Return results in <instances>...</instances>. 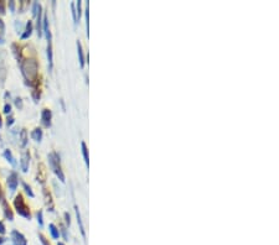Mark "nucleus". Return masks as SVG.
<instances>
[{
  "label": "nucleus",
  "mask_w": 279,
  "mask_h": 245,
  "mask_svg": "<svg viewBox=\"0 0 279 245\" xmlns=\"http://www.w3.org/2000/svg\"><path fill=\"white\" fill-rule=\"evenodd\" d=\"M0 14H5V2L0 1Z\"/></svg>",
  "instance_id": "cd10ccee"
},
{
  "label": "nucleus",
  "mask_w": 279,
  "mask_h": 245,
  "mask_svg": "<svg viewBox=\"0 0 279 245\" xmlns=\"http://www.w3.org/2000/svg\"><path fill=\"white\" fill-rule=\"evenodd\" d=\"M0 234H5V227L1 222H0Z\"/></svg>",
  "instance_id": "7c9ffc66"
},
{
  "label": "nucleus",
  "mask_w": 279,
  "mask_h": 245,
  "mask_svg": "<svg viewBox=\"0 0 279 245\" xmlns=\"http://www.w3.org/2000/svg\"><path fill=\"white\" fill-rule=\"evenodd\" d=\"M1 125H2V121H1V116H0V128H1Z\"/></svg>",
  "instance_id": "72a5a7b5"
},
{
  "label": "nucleus",
  "mask_w": 279,
  "mask_h": 245,
  "mask_svg": "<svg viewBox=\"0 0 279 245\" xmlns=\"http://www.w3.org/2000/svg\"><path fill=\"white\" fill-rule=\"evenodd\" d=\"M15 104H16V106H17L19 109H21V108H22V100H21L20 98L15 99Z\"/></svg>",
  "instance_id": "b1692460"
},
{
  "label": "nucleus",
  "mask_w": 279,
  "mask_h": 245,
  "mask_svg": "<svg viewBox=\"0 0 279 245\" xmlns=\"http://www.w3.org/2000/svg\"><path fill=\"white\" fill-rule=\"evenodd\" d=\"M7 121H6V124H7V126H11L12 124H14V118L12 116H7V119H6Z\"/></svg>",
  "instance_id": "bb28decb"
},
{
  "label": "nucleus",
  "mask_w": 279,
  "mask_h": 245,
  "mask_svg": "<svg viewBox=\"0 0 279 245\" xmlns=\"http://www.w3.org/2000/svg\"><path fill=\"white\" fill-rule=\"evenodd\" d=\"M9 7H10V10L14 12V11H15V1H12V0L9 1Z\"/></svg>",
  "instance_id": "c85d7f7f"
},
{
  "label": "nucleus",
  "mask_w": 279,
  "mask_h": 245,
  "mask_svg": "<svg viewBox=\"0 0 279 245\" xmlns=\"http://www.w3.org/2000/svg\"><path fill=\"white\" fill-rule=\"evenodd\" d=\"M26 144H27V133H26L25 129H22L21 133H20V145H21V147H25Z\"/></svg>",
  "instance_id": "2eb2a0df"
},
{
  "label": "nucleus",
  "mask_w": 279,
  "mask_h": 245,
  "mask_svg": "<svg viewBox=\"0 0 279 245\" xmlns=\"http://www.w3.org/2000/svg\"><path fill=\"white\" fill-rule=\"evenodd\" d=\"M86 26H87V36L89 37V2H87L86 7Z\"/></svg>",
  "instance_id": "a211bd4d"
},
{
  "label": "nucleus",
  "mask_w": 279,
  "mask_h": 245,
  "mask_svg": "<svg viewBox=\"0 0 279 245\" xmlns=\"http://www.w3.org/2000/svg\"><path fill=\"white\" fill-rule=\"evenodd\" d=\"M44 195H45V197H46V203H47V205H49L50 210H54V203H52V200H51V195H50V193H47V191H46V190L44 191Z\"/></svg>",
  "instance_id": "aec40b11"
},
{
  "label": "nucleus",
  "mask_w": 279,
  "mask_h": 245,
  "mask_svg": "<svg viewBox=\"0 0 279 245\" xmlns=\"http://www.w3.org/2000/svg\"><path fill=\"white\" fill-rule=\"evenodd\" d=\"M2 42H4V41H2V39H0V44H2Z\"/></svg>",
  "instance_id": "c9c22d12"
},
{
  "label": "nucleus",
  "mask_w": 279,
  "mask_h": 245,
  "mask_svg": "<svg viewBox=\"0 0 279 245\" xmlns=\"http://www.w3.org/2000/svg\"><path fill=\"white\" fill-rule=\"evenodd\" d=\"M2 243H4V238H1V237H0V245L2 244Z\"/></svg>",
  "instance_id": "473e14b6"
},
{
  "label": "nucleus",
  "mask_w": 279,
  "mask_h": 245,
  "mask_svg": "<svg viewBox=\"0 0 279 245\" xmlns=\"http://www.w3.org/2000/svg\"><path fill=\"white\" fill-rule=\"evenodd\" d=\"M4 29H5V26H4V22H2V20H1V19H0V30H1V31H2V30H4Z\"/></svg>",
  "instance_id": "2f4dec72"
},
{
  "label": "nucleus",
  "mask_w": 279,
  "mask_h": 245,
  "mask_svg": "<svg viewBox=\"0 0 279 245\" xmlns=\"http://www.w3.org/2000/svg\"><path fill=\"white\" fill-rule=\"evenodd\" d=\"M47 59H49L50 68H52V64H54V57H52V40L47 41Z\"/></svg>",
  "instance_id": "ddd939ff"
},
{
  "label": "nucleus",
  "mask_w": 279,
  "mask_h": 245,
  "mask_svg": "<svg viewBox=\"0 0 279 245\" xmlns=\"http://www.w3.org/2000/svg\"><path fill=\"white\" fill-rule=\"evenodd\" d=\"M39 237H40V240H41V243H42V244H44V245H50V243H49V242L46 240V238H45V237H44L42 234H40Z\"/></svg>",
  "instance_id": "a878e982"
},
{
  "label": "nucleus",
  "mask_w": 279,
  "mask_h": 245,
  "mask_svg": "<svg viewBox=\"0 0 279 245\" xmlns=\"http://www.w3.org/2000/svg\"><path fill=\"white\" fill-rule=\"evenodd\" d=\"M0 196H2V192H1V187H0Z\"/></svg>",
  "instance_id": "f704fd0d"
},
{
  "label": "nucleus",
  "mask_w": 279,
  "mask_h": 245,
  "mask_svg": "<svg viewBox=\"0 0 279 245\" xmlns=\"http://www.w3.org/2000/svg\"><path fill=\"white\" fill-rule=\"evenodd\" d=\"M4 156H5V158H6L12 166L16 165V161H15V158H14V156H12V153H11L10 150H5V151H4Z\"/></svg>",
  "instance_id": "dca6fc26"
},
{
  "label": "nucleus",
  "mask_w": 279,
  "mask_h": 245,
  "mask_svg": "<svg viewBox=\"0 0 279 245\" xmlns=\"http://www.w3.org/2000/svg\"><path fill=\"white\" fill-rule=\"evenodd\" d=\"M21 72L24 78L26 79V83L29 86L37 84L39 81V64L37 61L34 58H27L21 64Z\"/></svg>",
  "instance_id": "f257e3e1"
},
{
  "label": "nucleus",
  "mask_w": 279,
  "mask_h": 245,
  "mask_svg": "<svg viewBox=\"0 0 279 245\" xmlns=\"http://www.w3.org/2000/svg\"><path fill=\"white\" fill-rule=\"evenodd\" d=\"M75 210H76V217H77V223L79 224V229H81V233L83 237H86V232H84V227H83V223H82V218H81V213H79V209L77 205H75Z\"/></svg>",
  "instance_id": "f8f14e48"
},
{
  "label": "nucleus",
  "mask_w": 279,
  "mask_h": 245,
  "mask_svg": "<svg viewBox=\"0 0 279 245\" xmlns=\"http://www.w3.org/2000/svg\"><path fill=\"white\" fill-rule=\"evenodd\" d=\"M49 228H50V233H51L52 238H54V239H58V238H60V232H58V229L56 228L55 224H50Z\"/></svg>",
  "instance_id": "f3484780"
},
{
  "label": "nucleus",
  "mask_w": 279,
  "mask_h": 245,
  "mask_svg": "<svg viewBox=\"0 0 279 245\" xmlns=\"http://www.w3.org/2000/svg\"><path fill=\"white\" fill-rule=\"evenodd\" d=\"M11 237H12V243H14V245H27V242H26L25 237L20 232L14 230L11 233Z\"/></svg>",
  "instance_id": "20e7f679"
},
{
  "label": "nucleus",
  "mask_w": 279,
  "mask_h": 245,
  "mask_svg": "<svg viewBox=\"0 0 279 245\" xmlns=\"http://www.w3.org/2000/svg\"><path fill=\"white\" fill-rule=\"evenodd\" d=\"M51 119H52L51 110H50V109H44V110H42V114H41V121H42L44 126L49 128V126L51 125Z\"/></svg>",
  "instance_id": "423d86ee"
},
{
  "label": "nucleus",
  "mask_w": 279,
  "mask_h": 245,
  "mask_svg": "<svg viewBox=\"0 0 279 245\" xmlns=\"http://www.w3.org/2000/svg\"><path fill=\"white\" fill-rule=\"evenodd\" d=\"M17 185H19V177H17L16 172H12V173L9 176V178H7V186H9L10 191H11V192H15Z\"/></svg>",
  "instance_id": "39448f33"
},
{
  "label": "nucleus",
  "mask_w": 279,
  "mask_h": 245,
  "mask_svg": "<svg viewBox=\"0 0 279 245\" xmlns=\"http://www.w3.org/2000/svg\"><path fill=\"white\" fill-rule=\"evenodd\" d=\"M14 207H15V209H16V212L20 214V215H22V217H25V218H27V219H30L31 218V213H30V208L26 205V203H25V200H24V197L22 195H17V196L15 197V199H14Z\"/></svg>",
  "instance_id": "7ed1b4c3"
},
{
  "label": "nucleus",
  "mask_w": 279,
  "mask_h": 245,
  "mask_svg": "<svg viewBox=\"0 0 279 245\" xmlns=\"http://www.w3.org/2000/svg\"><path fill=\"white\" fill-rule=\"evenodd\" d=\"M37 222H39V224H40L41 227L44 225V219H42V212H41V210L37 212Z\"/></svg>",
  "instance_id": "5701e85b"
},
{
  "label": "nucleus",
  "mask_w": 279,
  "mask_h": 245,
  "mask_svg": "<svg viewBox=\"0 0 279 245\" xmlns=\"http://www.w3.org/2000/svg\"><path fill=\"white\" fill-rule=\"evenodd\" d=\"M81 147H82V155H83L84 162H86V166L89 167V153H88V147H87L84 141L81 143Z\"/></svg>",
  "instance_id": "9b49d317"
},
{
  "label": "nucleus",
  "mask_w": 279,
  "mask_h": 245,
  "mask_svg": "<svg viewBox=\"0 0 279 245\" xmlns=\"http://www.w3.org/2000/svg\"><path fill=\"white\" fill-rule=\"evenodd\" d=\"M65 218H66V223H67V224H68V225H70V223H71V220H70V214H68V213H67V212H66V213H65Z\"/></svg>",
  "instance_id": "c756f323"
},
{
  "label": "nucleus",
  "mask_w": 279,
  "mask_h": 245,
  "mask_svg": "<svg viewBox=\"0 0 279 245\" xmlns=\"http://www.w3.org/2000/svg\"><path fill=\"white\" fill-rule=\"evenodd\" d=\"M31 136H32V139H34L35 141L40 143V141L42 140V129H41V128H36V129L32 131Z\"/></svg>",
  "instance_id": "4468645a"
},
{
  "label": "nucleus",
  "mask_w": 279,
  "mask_h": 245,
  "mask_svg": "<svg viewBox=\"0 0 279 245\" xmlns=\"http://www.w3.org/2000/svg\"><path fill=\"white\" fill-rule=\"evenodd\" d=\"M57 245H65V244H62V243H58Z\"/></svg>",
  "instance_id": "e433bc0d"
},
{
  "label": "nucleus",
  "mask_w": 279,
  "mask_h": 245,
  "mask_svg": "<svg viewBox=\"0 0 279 245\" xmlns=\"http://www.w3.org/2000/svg\"><path fill=\"white\" fill-rule=\"evenodd\" d=\"M77 53H78L79 66H81V68H83V67H84V54H83V49H82V44H81V41H77Z\"/></svg>",
  "instance_id": "1a4fd4ad"
},
{
  "label": "nucleus",
  "mask_w": 279,
  "mask_h": 245,
  "mask_svg": "<svg viewBox=\"0 0 279 245\" xmlns=\"http://www.w3.org/2000/svg\"><path fill=\"white\" fill-rule=\"evenodd\" d=\"M71 10H72L73 21H75V24H77V14H76V6H75V2H72V4H71Z\"/></svg>",
  "instance_id": "4be33fe9"
},
{
  "label": "nucleus",
  "mask_w": 279,
  "mask_h": 245,
  "mask_svg": "<svg viewBox=\"0 0 279 245\" xmlns=\"http://www.w3.org/2000/svg\"><path fill=\"white\" fill-rule=\"evenodd\" d=\"M10 110H11V105H10V104H5V105H4V113H5V114H9Z\"/></svg>",
  "instance_id": "393cba45"
},
{
  "label": "nucleus",
  "mask_w": 279,
  "mask_h": 245,
  "mask_svg": "<svg viewBox=\"0 0 279 245\" xmlns=\"http://www.w3.org/2000/svg\"><path fill=\"white\" fill-rule=\"evenodd\" d=\"M49 163H50V167L51 170L55 172V175L58 177V180L61 182H65L66 178H65V173L62 171V167H61V161H60V155L57 152H51L49 155Z\"/></svg>",
  "instance_id": "f03ea898"
},
{
  "label": "nucleus",
  "mask_w": 279,
  "mask_h": 245,
  "mask_svg": "<svg viewBox=\"0 0 279 245\" xmlns=\"http://www.w3.org/2000/svg\"><path fill=\"white\" fill-rule=\"evenodd\" d=\"M29 163H30V152L26 151V152L22 153L21 161H20V167H21L22 172H27L29 171Z\"/></svg>",
  "instance_id": "0eeeda50"
},
{
  "label": "nucleus",
  "mask_w": 279,
  "mask_h": 245,
  "mask_svg": "<svg viewBox=\"0 0 279 245\" xmlns=\"http://www.w3.org/2000/svg\"><path fill=\"white\" fill-rule=\"evenodd\" d=\"M42 9L37 12V15H36V29H37V35H39V37L42 35Z\"/></svg>",
  "instance_id": "6e6552de"
},
{
  "label": "nucleus",
  "mask_w": 279,
  "mask_h": 245,
  "mask_svg": "<svg viewBox=\"0 0 279 245\" xmlns=\"http://www.w3.org/2000/svg\"><path fill=\"white\" fill-rule=\"evenodd\" d=\"M75 6H76V14H77V21L81 19V14H82V1L78 0L77 2H75Z\"/></svg>",
  "instance_id": "6ab92c4d"
},
{
  "label": "nucleus",
  "mask_w": 279,
  "mask_h": 245,
  "mask_svg": "<svg viewBox=\"0 0 279 245\" xmlns=\"http://www.w3.org/2000/svg\"><path fill=\"white\" fill-rule=\"evenodd\" d=\"M22 187H24L25 192H26V193H27L29 196L31 197V198L35 196V195H34V192H32V190H31V187H30V186H27V183H25V182H24V183H22Z\"/></svg>",
  "instance_id": "412c9836"
},
{
  "label": "nucleus",
  "mask_w": 279,
  "mask_h": 245,
  "mask_svg": "<svg viewBox=\"0 0 279 245\" xmlns=\"http://www.w3.org/2000/svg\"><path fill=\"white\" fill-rule=\"evenodd\" d=\"M32 30H34V25H32V21H27V24H26V27H25V31H24V34L21 35V39L22 40H25V39H27V37H30L31 36V34H32Z\"/></svg>",
  "instance_id": "9d476101"
}]
</instances>
